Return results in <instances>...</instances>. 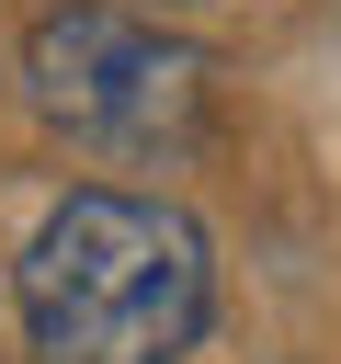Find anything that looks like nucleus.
<instances>
[{
    "label": "nucleus",
    "instance_id": "obj_1",
    "mask_svg": "<svg viewBox=\"0 0 341 364\" xmlns=\"http://www.w3.org/2000/svg\"><path fill=\"white\" fill-rule=\"evenodd\" d=\"M11 307L34 364H182L216 318V250L182 205L91 182L23 239Z\"/></svg>",
    "mask_w": 341,
    "mask_h": 364
},
{
    "label": "nucleus",
    "instance_id": "obj_2",
    "mask_svg": "<svg viewBox=\"0 0 341 364\" xmlns=\"http://www.w3.org/2000/svg\"><path fill=\"white\" fill-rule=\"evenodd\" d=\"M23 102L102 159H170L205 125V46L114 0H57L23 34Z\"/></svg>",
    "mask_w": 341,
    "mask_h": 364
}]
</instances>
